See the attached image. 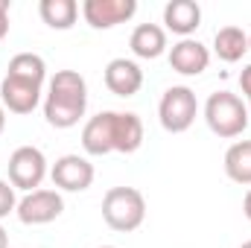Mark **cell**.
<instances>
[{
  "instance_id": "6da1fadb",
  "label": "cell",
  "mask_w": 251,
  "mask_h": 248,
  "mask_svg": "<svg viewBox=\"0 0 251 248\" xmlns=\"http://www.w3.org/2000/svg\"><path fill=\"white\" fill-rule=\"evenodd\" d=\"M88 85L79 70H56L44 94V117L53 128H73L85 117Z\"/></svg>"
},
{
  "instance_id": "7a4b0ae2",
  "label": "cell",
  "mask_w": 251,
  "mask_h": 248,
  "mask_svg": "<svg viewBox=\"0 0 251 248\" xmlns=\"http://www.w3.org/2000/svg\"><path fill=\"white\" fill-rule=\"evenodd\" d=\"M102 219L111 231L131 234L146 219V198L137 187H111L102 196Z\"/></svg>"
},
{
  "instance_id": "3957f363",
  "label": "cell",
  "mask_w": 251,
  "mask_h": 248,
  "mask_svg": "<svg viewBox=\"0 0 251 248\" xmlns=\"http://www.w3.org/2000/svg\"><path fill=\"white\" fill-rule=\"evenodd\" d=\"M204 120L213 134L231 140L249 128V105L231 91H216L204 102Z\"/></svg>"
},
{
  "instance_id": "277c9868",
  "label": "cell",
  "mask_w": 251,
  "mask_h": 248,
  "mask_svg": "<svg viewBox=\"0 0 251 248\" xmlns=\"http://www.w3.org/2000/svg\"><path fill=\"white\" fill-rule=\"evenodd\" d=\"M196 114H199V99H196V91L187 85H173L164 91L161 102H158V120L161 125L170 131V134H181L187 131L190 125L196 123Z\"/></svg>"
},
{
  "instance_id": "5b68a950",
  "label": "cell",
  "mask_w": 251,
  "mask_h": 248,
  "mask_svg": "<svg viewBox=\"0 0 251 248\" xmlns=\"http://www.w3.org/2000/svg\"><path fill=\"white\" fill-rule=\"evenodd\" d=\"M47 158L38 146H18L9 155V184L15 190L32 193L47 178Z\"/></svg>"
},
{
  "instance_id": "8992f818",
  "label": "cell",
  "mask_w": 251,
  "mask_h": 248,
  "mask_svg": "<svg viewBox=\"0 0 251 248\" xmlns=\"http://www.w3.org/2000/svg\"><path fill=\"white\" fill-rule=\"evenodd\" d=\"M64 210V198L59 190H47V187H38L32 193H26L21 201H18V219L24 225H47L53 219H59Z\"/></svg>"
},
{
  "instance_id": "52a82bcc",
  "label": "cell",
  "mask_w": 251,
  "mask_h": 248,
  "mask_svg": "<svg viewBox=\"0 0 251 248\" xmlns=\"http://www.w3.org/2000/svg\"><path fill=\"white\" fill-rule=\"evenodd\" d=\"M94 164L82 155H62L56 158V164L50 167V178L53 184L64 193H82L94 184Z\"/></svg>"
},
{
  "instance_id": "ba28073f",
  "label": "cell",
  "mask_w": 251,
  "mask_h": 248,
  "mask_svg": "<svg viewBox=\"0 0 251 248\" xmlns=\"http://www.w3.org/2000/svg\"><path fill=\"white\" fill-rule=\"evenodd\" d=\"M41 82L32 79H21V76H3L0 82V102L3 108H9L12 114H32L41 105Z\"/></svg>"
},
{
  "instance_id": "9c48e42d",
  "label": "cell",
  "mask_w": 251,
  "mask_h": 248,
  "mask_svg": "<svg viewBox=\"0 0 251 248\" xmlns=\"http://www.w3.org/2000/svg\"><path fill=\"white\" fill-rule=\"evenodd\" d=\"M137 12L134 0H85L82 3V18L94 29H111L117 24L131 21Z\"/></svg>"
},
{
  "instance_id": "30bf717a",
  "label": "cell",
  "mask_w": 251,
  "mask_h": 248,
  "mask_svg": "<svg viewBox=\"0 0 251 248\" xmlns=\"http://www.w3.org/2000/svg\"><path fill=\"white\" fill-rule=\"evenodd\" d=\"M82 149L94 158L114 152V111H100L82 128Z\"/></svg>"
},
{
  "instance_id": "8fae6325",
  "label": "cell",
  "mask_w": 251,
  "mask_h": 248,
  "mask_svg": "<svg viewBox=\"0 0 251 248\" xmlns=\"http://www.w3.org/2000/svg\"><path fill=\"white\" fill-rule=\"evenodd\" d=\"M105 88L114 97H134L143 88V70L131 59H111L105 64Z\"/></svg>"
},
{
  "instance_id": "7c38bea8",
  "label": "cell",
  "mask_w": 251,
  "mask_h": 248,
  "mask_svg": "<svg viewBox=\"0 0 251 248\" xmlns=\"http://www.w3.org/2000/svg\"><path fill=\"white\" fill-rule=\"evenodd\" d=\"M207 64H210V50L196 38H181L170 50V67L181 76H199L207 70Z\"/></svg>"
},
{
  "instance_id": "4fadbf2b",
  "label": "cell",
  "mask_w": 251,
  "mask_h": 248,
  "mask_svg": "<svg viewBox=\"0 0 251 248\" xmlns=\"http://www.w3.org/2000/svg\"><path fill=\"white\" fill-rule=\"evenodd\" d=\"M164 24L170 32L190 38L201 26V6L196 0H170L164 6Z\"/></svg>"
},
{
  "instance_id": "5bb4252c",
  "label": "cell",
  "mask_w": 251,
  "mask_h": 248,
  "mask_svg": "<svg viewBox=\"0 0 251 248\" xmlns=\"http://www.w3.org/2000/svg\"><path fill=\"white\" fill-rule=\"evenodd\" d=\"M128 47L137 59H158L167 53V29L158 24H137L128 38Z\"/></svg>"
},
{
  "instance_id": "9a60e30c",
  "label": "cell",
  "mask_w": 251,
  "mask_h": 248,
  "mask_svg": "<svg viewBox=\"0 0 251 248\" xmlns=\"http://www.w3.org/2000/svg\"><path fill=\"white\" fill-rule=\"evenodd\" d=\"M143 146V120L134 111H114V152L131 155Z\"/></svg>"
},
{
  "instance_id": "2e32d148",
  "label": "cell",
  "mask_w": 251,
  "mask_h": 248,
  "mask_svg": "<svg viewBox=\"0 0 251 248\" xmlns=\"http://www.w3.org/2000/svg\"><path fill=\"white\" fill-rule=\"evenodd\" d=\"M213 53L228 64L240 62L249 53V32L243 26H234V24L216 29V35H213Z\"/></svg>"
},
{
  "instance_id": "e0dca14e",
  "label": "cell",
  "mask_w": 251,
  "mask_h": 248,
  "mask_svg": "<svg viewBox=\"0 0 251 248\" xmlns=\"http://www.w3.org/2000/svg\"><path fill=\"white\" fill-rule=\"evenodd\" d=\"M225 175L234 184H251V140H237L225 152Z\"/></svg>"
},
{
  "instance_id": "ac0fdd59",
  "label": "cell",
  "mask_w": 251,
  "mask_h": 248,
  "mask_svg": "<svg viewBox=\"0 0 251 248\" xmlns=\"http://www.w3.org/2000/svg\"><path fill=\"white\" fill-rule=\"evenodd\" d=\"M38 15L50 29H70L79 18V3L76 0H41Z\"/></svg>"
},
{
  "instance_id": "d6986e66",
  "label": "cell",
  "mask_w": 251,
  "mask_h": 248,
  "mask_svg": "<svg viewBox=\"0 0 251 248\" xmlns=\"http://www.w3.org/2000/svg\"><path fill=\"white\" fill-rule=\"evenodd\" d=\"M6 73L9 76H21V79H32V82L44 85V79H47V62L38 53H18V56H12Z\"/></svg>"
},
{
  "instance_id": "ffe728a7",
  "label": "cell",
  "mask_w": 251,
  "mask_h": 248,
  "mask_svg": "<svg viewBox=\"0 0 251 248\" xmlns=\"http://www.w3.org/2000/svg\"><path fill=\"white\" fill-rule=\"evenodd\" d=\"M18 210V196H15V187L9 181L0 178V219H6L9 213Z\"/></svg>"
},
{
  "instance_id": "44dd1931",
  "label": "cell",
  "mask_w": 251,
  "mask_h": 248,
  "mask_svg": "<svg viewBox=\"0 0 251 248\" xmlns=\"http://www.w3.org/2000/svg\"><path fill=\"white\" fill-rule=\"evenodd\" d=\"M9 32V0H0V41Z\"/></svg>"
},
{
  "instance_id": "7402d4cb",
  "label": "cell",
  "mask_w": 251,
  "mask_h": 248,
  "mask_svg": "<svg viewBox=\"0 0 251 248\" xmlns=\"http://www.w3.org/2000/svg\"><path fill=\"white\" fill-rule=\"evenodd\" d=\"M240 88H243V94L251 99V64H246L243 73H240Z\"/></svg>"
},
{
  "instance_id": "603a6c76",
  "label": "cell",
  "mask_w": 251,
  "mask_h": 248,
  "mask_svg": "<svg viewBox=\"0 0 251 248\" xmlns=\"http://www.w3.org/2000/svg\"><path fill=\"white\" fill-rule=\"evenodd\" d=\"M243 213H246V219L251 222V190L246 193V198H243Z\"/></svg>"
},
{
  "instance_id": "cb8c5ba5",
  "label": "cell",
  "mask_w": 251,
  "mask_h": 248,
  "mask_svg": "<svg viewBox=\"0 0 251 248\" xmlns=\"http://www.w3.org/2000/svg\"><path fill=\"white\" fill-rule=\"evenodd\" d=\"M0 248H9V234H6L3 225H0Z\"/></svg>"
},
{
  "instance_id": "d4e9b609",
  "label": "cell",
  "mask_w": 251,
  "mask_h": 248,
  "mask_svg": "<svg viewBox=\"0 0 251 248\" xmlns=\"http://www.w3.org/2000/svg\"><path fill=\"white\" fill-rule=\"evenodd\" d=\"M3 128H6V108H3V102H0V134H3Z\"/></svg>"
},
{
  "instance_id": "484cf974",
  "label": "cell",
  "mask_w": 251,
  "mask_h": 248,
  "mask_svg": "<svg viewBox=\"0 0 251 248\" xmlns=\"http://www.w3.org/2000/svg\"><path fill=\"white\" fill-rule=\"evenodd\" d=\"M240 248H251V240H249V243H243V246H240Z\"/></svg>"
},
{
  "instance_id": "4316f807",
  "label": "cell",
  "mask_w": 251,
  "mask_h": 248,
  "mask_svg": "<svg viewBox=\"0 0 251 248\" xmlns=\"http://www.w3.org/2000/svg\"><path fill=\"white\" fill-rule=\"evenodd\" d=\"M249 50H251V32H249Z\"/></svg>"
},
{
  "instance_id": "83f0119b",
  "label": "cell",
  "mask_w": 251,
  "mask_h": 248,
  "mask_svg": "<svg viewBox=\"0 0 251 248\" xmlns=\"http://www.w3.org/2000/svg\"><path fill=\"white\" fill-rule=\"evenodd\" d=\"M100 248H117V246H100Z\"/></svg>"
},
{
  "instance_id": "f1b7e54d",
  "label": "cell",
  "mask_w": 251,
  "mask_h": 248,
  "mask_svg": "<svg viewBox=\"0 0 251 248\" xmlns=\"http://www.w3.org/2000/svg\"><path fill=\"white\" fill-rule=\"evenodd\" d=\"M249 114H251V99H249Z\"/></svg>"
}]
</instances>
